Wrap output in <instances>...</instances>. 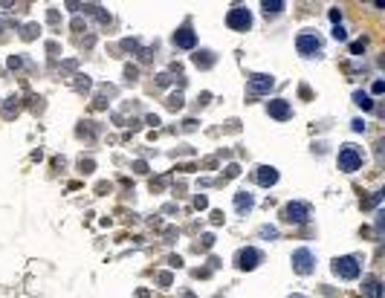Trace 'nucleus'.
Listing matches in <instances>:
<instances>
[{"instance_id":"19","label":"nucleus","mask_w":385,"mask_h":298,"mask_svg":"<svg viewBox=\"0 0 385 298\" xmlns=\"http://www.w3.org/2000/svg\"><path fill=\"white\" fill-rule=\"evenodd\" d=\"M353 131H365V122H362V119H353Z\"/></svg>"},{"instance_id":"16","label":"nucleus","mask_w":385,"mask_h":298,"mask_svg":"<svg viewBox=\"0 0 385 298\" xmlns=\"http://www.w3.org/2000/svg\"><path fill=\"white\" fill-rule=\"evenodd\" d=\"M333 38H336V41H345V38H348V32H345L342 26H333Z\"/></svg>"},{"instance_id":"8","label":"nucleus","mask_w":385,"mask_h":298,"mask_svg":"<svg viewBox=\"0 0 385 298\" xmlns=\"http://www.w3.org/2000/svg\"><path fill=\"white\" fill-rule=\"evenodd\" d=\"M275 84V78L272 75H261V72H255V75H249V93H269V87Z\"/></svg>"},{"instance_id":"12","label":"nucleus","mask_w":385,"mask_h":298,"mask_svg":"<svg viewBox=\"0 0 385 298\" xmlns=\"http://www.w3.org/2000/svg\"><path fill=\"white\" fill-rule=\"evenodd\" d=\"M235 206H238V211H249V208H252V194H249V191H241V194L235 197Z\"/></svg>"},{"instance_id":"1","label":"nucleus","mask_w":385,"mask_h":298,"mask_svg":"<svg viewBox=\"0 0 385 298\" xmlns=\"http://www.w3.org/2000/svg\"><path fill=\"white\" fill-rule=\"evenodd\" d=\"M295 49H298V55H304V58H313V55H319L321 52V41L316 32H301L295 38Z\"/></svg>"},{"instance_id":"3","label":"nucleus","mask_w":385,"mask_h":298,"mask_svg":"<svg viewBox=\"0 0 385 298\" xmlns=\"http://www.w3.org/2000/svg\"><path fill=\"white\" fill-rule=\"evenodd\" d=\"M362 165V151L356 148V145H345V148H339V168L342 171H356V168Z\"/></svg>"},{"instance_id":"15","label":"nucleus","mask_w":385,"mask_h":298,"mask_svg":"<svg viewBox=\"0 0 385 298\" xmlns=\"http://www.w3.org/2000/svg\"><path fill=\"white\" fill-rule=\"evenodd\" d=\"M281 9H284V3H281V0H272V3L266 0V3H264V12H266V15H269V12L275 15V12H281Z\"/></svg>"},{"instance_id":"11","label":"nucleus","mask_w":385,"mask_h":298,"mask_svg":"<svg viewBox=\"0 0 385 298\" xmlns=\"http://www.w3.org/2000/svg\"><path fill=\"white\" fill-rule=\"evenodd\" d=\"M258 183H261V185H275V183H278V171L272 165H261L258 168Z\"/></svg>"},{"instance_id":"2","label":"nucleus","mask_w":385,"mask_h":298,"mask_svg":"<svg viewBox=\"0 0 385 298\" xmlns=\"http://www.w3.org/2000/svg\"><path fill=\"white\" fill-rule=\"evenodd\" d=\"M226 23H229V29H235V32H246V29L252 26V15H249V9H243V6H235V9L226 15Z\"/></svg>"},{"instance_id":"4","label":"nucleus","mask_w":385,"mask_h":298,"mask_svg":"<svg viewBox=\"0 0 385 298\" xmlns=\"http://www.w3.org/2000/svg\"><path fill=\"white\" fill-rule=\"evenodd\" d=\"M359 258H353V255H345V258H336L333 261V272L339 275V278H359Z\"/></svg>"},{"instance_id":"10","label":"nucleus","mask_w":385,"mask_h":298,"mask_svg":"<svg viewBox=\"0 0 385 298\" xmlns=\"http://www.w3.org/2000/svg\"><path fill=\"white\" fill-rule=\"evenodd\" d=\"M194 44H197V35H194L189 26H183L180 32H174V46H180V49H192Z\"/></svg>"},{"instance_id":"17","label":"nucleus","mask_w":385,"mask_h":298,"mask_svg":"<svg viewBox=\"0 0 385 298\" xmlns=\"http://www.w3.org/2000/svg\"><path fill=\"white\" fill-rule=\"evenodd\" d=\"M351 52H353V55H359V52H365V44H362V41H356V44H351Z\"/></svg>"},{"instance_id":"6","label":"nucleus","mask_w":385,"mask_h":298,"mask_svg":"<svg viewBox=\"0 0 385 298\" xmlns=\"http://www.w3.org/2000/svg\"><path fill=\"white\" fill-rule=\"evenodd\" d=\"M281 214H284L287 223H307V217H310V206H304V203H287Z\"/></svg>"},{"instance_id":"7","label":"nucleus","mask_w":385,"mask_h":298,"mask_svg":"<svg viewBox=\"0 0 385 298\" xmlns=\"http://www.w3.org/2000/svg\"><path fill=\"white\" fill-rule=\"evenodd\" d=\"M266 113L272 116V119H289L292 116V107H289V101H284V99H272L269 104H266Z\"/></svg>"},{"instance_id":"18","label":"nucleus","mask_w":385,"mask_h":298,"mask_svg":"<svg viewBox=\"0 0 385 298\" xmlns=\"http://www.w3.org/2000/svg\"><path fill=\"white\" fill-rule=\"evenodd\" d=\"M261 234H264V237H278V232H275L272 226H264V229H261Z\"/></svg>"},{"instance_id":"9","label":"nucleus","mask_w":385,"mask_h":298,"mask_svg":"<svg viewBox=\"0 0 385 298\" xmlns=\"http://www.w3.org/2000/svg\"><path fill=\"white\" fill-rule=\"evenodd\" d=\"M235 261H238V266H241V269H255L258 261H261V252H258V249H241Z\"/></svg>"},{"instance_id":"5","label":"nucleus","mask_w":385,"mask_h":298,"mask_svg":"<svg viewBox=\"0 0 385 298\" xmlns=\"http://www.w3.org/2000/svg\"><path fill=\"white\" fill-rule=\"evenodd\" d=\"M313 264H316V258H313L310 249H295V252H292V269H295L298 275H310V272H313Z\"/></svg>"},{"instance_id":"14","label":"nucleus","mask_w":385,"mask_h":298,"mask_svg":"<svg viewBox=\"0 0 385 298\" xmlns=\"http://www.w3.org/2000/svg\"><path fill=\"white\" fill-rule=\"evenodd\" d=\"M353 101H356V104H359V107H362V110H371V107H374V101L368 99V96H365V93H359V90H356V93H353Z\"/></svg>"},{"instance_id":"13","label":"nucleus","mask_w":385,"mask_h":298,"mask_svg":"<svg viewBox=\"0 0 385 298\" xmlns=\"http://www.w3.org/2000/svg\"><path fill=\"white\" fill-rule=\"evenodd\" d=\"M380 296V281L377 278H368L365 281V298H377Z\"/></svg>"}]
</instances>
